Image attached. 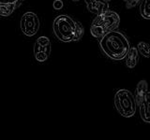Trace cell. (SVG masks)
I'll return each mask as SVG.
<instances>
[{"label": "cell", "instance_id": "5", "mask_svg": "<svg viewBox=\"0 0 150 140\" xmlns=\"http://www.w3.org/2000/svg\"><path fill=\"white\" fill-rule=\"evenodd\" d=\"M150 93L148 90V84L145 79L140 80L136 86L135 92V101L137 108L139 109V113L141 119L145 123H149L150 119Z\"/></svg>", "mask_w": 150, "mask_h": 140}, {"label": "cell", "instance_id": "18", "mask_svg": "<svg viewBox=\"0 0 150 140\" xmlns=\"http://www.w3.org/2000/svg\"><path fill=\"white\" fill-rule=\"evenodd\" d=\"M73 1H78V0H73Z\"/></svg>", "mask_w": 150, "mask_h": 140}, {"label": "cell", "instance_id": "13", "mask_svg": "<svg viewBox=\"0 0 150 140\" xmlns=\"http://www.w3.org/2000/svg\"><path fill=\"white\" fill-rule=\"evenodd\" d=\"M123 1L126 3V8L128 9H130L139 5L141 0H123Z\"/></svg>", "mask_w": 150, "mask_h": 140}, {"label": "cell", "instance_id": "6", "mask_svg": "<svg viewBox=\"0 0 150 140\" xmlns=\"http://www.w3.org/2000/svg\"><path fill=\"white\" fill-rule=\"evenodd\" d=\"M40 19L35 12L27 11L23 14L20 21V28L23 34L26 36H35L40 30Z\"/></svg>", "mask_w": 150, "mask_h": 140}, {"label": "cell", "instance_id": "3", "mask_svg": "<svg viewBox=\"0 0 150 140\" xmlns=\"http://www.w3.org/2000/svg\"><path fill=\"white\" fill-rule=\"evenodd\" d=\"M119 24V15L115 11L108 9L100 14H98L94 19L90 26V33L95 38H100L107 33L116 30Z\"/></svg>", "mask_w": 150, "mask_h": 140}, {"label": "cell", "instance_id": "1", "mask_svg": "<svg viewBox=\"0 0 150 140\" xmlns=\"http://www.w3.org/2000/svg\"><path fill=\"white\" fill-rule=\"evenodd\" d=\"M100 39V48L105 56L114 61L124 60L130 47L129 41L122 32L114 30L102 36Z\"/></svg>", "mask_w": 150, "mask_h": 140}, {"label": "cell", "instance_id": "16", "mask_svg": "<svg viewBox=\"0 0 150 140\" xmlns=\"http://www.w3.org/2000/svg\"><path fill=\"white\" fill-rule=\"evenodd\" d=\"M106 2H110V1H112V0H105Z\"/></svg>", "mask_w": 150, "mask_h": 140}, {"label": "cell", "instance_id": "15", "mask_svg": "<svg viewBox=\"0 0 150 140\" xmlns=\"http://www.w3.org/2000/svg\"><path fill=\"white\" fill-rule=\"evenodd\" d=\"M0 2L6 3V4H16V5H18V6H20L21 3H22L20 0H0Z\"/></svg>", "mask_w": 150, "mask_h": 140}, {"label": "cell", "instance_id": "10", "mask_svg": "<svg viewBox=\"0 0 150 140\" xmlns=\"http://www.w3.org/2000/svg\"><path fill=\"white\" fill-rule=\"evenodd\" d=\"M18 5L16 4H6L0 2V17H8L15 11L18 8Z\"/></svg>", "mask_w": 150, "mask_h": 140}, {"label": "cell", "instance_id": "14", "mask_svg": "<svg viewBox=\"0 0 150 140\" xmlns=\"http://www.w3.org/2000/svg\"><path fill=\"white\" fill-rule=\"evenodd\" d=\"M64 7V4L62 0H54L53 3V8L56 10H59V9H62Z\"/></svg>", "mask_w": 150, "mask_h": 140}, {"label": "cell", "instance_id": "17", "mask_svg": "<svg viewBox=\"0 0 150 140\" xmlns=\"http://www.w3.org/2000/svg\"><path fill=\"white\" fill-rule=\"evenodd\" d=\"M21 2H23V1H25V0H20Z\"/></svg>", "mask_w": 150, "mask_h": 140}, {"label": "cell", "instance_id": "7", "mask_svg": "<svg viewBox=\"0 0 150 140\" xmlns=\"http://www.w3.org/2000/svg\"><path fill=\"white\" fill-rule=\"evenodd\" d=\"M33 50H34V57L37 62H46L50 57L52 51V45L49 37L45 36L38 37L34 43V49H33Z\"/></svg>", "mask_w": 150, "mask_h": 140}, {"label": "cell", "instance_id": "11", "mask_svg": "<svg viewBox=\"0 0 150 140\" xmlns=\"http://www.w3.org/2000/svg\"><path fill=\"white\" fill-rule=\"evenodd\" d=\"M139 11L141 16L145 20L150 19V0H141L139 3Z\"/></svg>", "mask_w": 150, "mask_h": 140}, {"label": "cell", "instance_id": "8", "mask_svg": "<svg viewBox=\"0 0 150 140\" xmlns=\"http://www.w3.org/2000/svg\"><path fill=\"white\" fill-rule=\"evenodd\" d=\"M88 11L98 15L109 9V3L105 0H84Z\"/></svg>", "mask_w": 150, "mask_h": 140}, {"label": "cell", "instance_id": "4", "mask_svg": "<svg viewBox=\"0 0 150 140\" xmlns=\"http://www.w3.org/2000/svg\"><path fill=\"white\" fill-rule=\"evenodd\" d=\"M114 103L116 111L124 118H131L137 111L135 96L127 89H121L115 92Z\"/></svg>", "mask_w": 150, "mask_h": 140}, {"label": "cell", "instance_id": "2", "mask_svg": "<svg viewBox=\"0 0 150 140\" xmlns=\"http://www.w3.org/2000/svg\"><path fill=\"white\" fill-rule=\"evenodd\" d=\"M53 31L56 38L65 43L79 41L84 34L82 23L66 14L55 17L53 22Z\"/></svg>", "mask_w": 150, "mask_h": 140}, {"label": "cell", "instance_id": "9", "mask_svg": "<svg viewBox=\"0 0 150 140\" xmlns=\"http://www.w3.org/2000/svg\"><path fill=\"white\" fill-rule=\"evenodd\" d=\"M139 52L136 47H129V49L128 50L126 55V65L128 66L129 68H134L136 65L138 64L139 62Z\"/></svg>", "mask_w": 150, "mask_h": 140}, {"label": "cell", "instance_id": "12", "mask_svg": "<svg viewBox=\"0 0 150 140\" xmlns=\"http://www.w3.org/2000/svg\"><path fill=\"white\" fill-rule=\"evenodd\" d=\"M136 49H137L139 54L143 55L145 58H149V44L148 43H146V42H144V41H141L138 43Z\"/></svg>", "mask_w": 150, "mask_h": 140}]
</instances>
